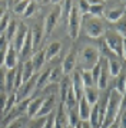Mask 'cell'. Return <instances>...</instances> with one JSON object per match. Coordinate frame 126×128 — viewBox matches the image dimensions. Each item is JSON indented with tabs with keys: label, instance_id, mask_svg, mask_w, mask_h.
<instances>
[{
	"label": "cell",
	"instance_id": "6da1fadb",
	"mask_svg": "<svg viewBox=\"0 0 126 128\" xmlns=\"http://www.w3.org/2000/svg\"><path fill=\"white\" fill-rule=\"evenodd\" d=\"M125 105V96H122L116 89H112L108 95V99H106V111H105V118H103V122L100 128H110L113 125L116 120H118V115H119L122 106Z\"/></svg>",
	"mask_w": 126,
	"mask_h": 128
},
{
	"label": "cell",
	"instance_id": "7a4b0ae2",
	"mask_svg": "<svg viewBox=\"0 0 126 128\" xmlns=\"http://www.w3.org/2000/svg\"><path fill=\"white\" fill-rule=\"evenodd\" d=\"M100 60V52L97 48L86 46L82 49L79 55L80 62V70H92Z\"/></svg>",
	"mask_w": 126,
	"mask_h": 128
},
{
	"label": "cell",
	"instance_id": "3957f363",
	"mask_svg": "<svg viewBox=\"0 0 126 128\" xmlns=\"http://www.w3.org/2000/svg\"><path fill=\"white\" fill-rule=\"evenodd\" d=\"M82 20H83V16L77 10L76 2H73L70 13H69V16H67V33L73 40H76L79 38L80 28H82Z\"/></svg>",
	"mask_w": 126,
	"mask_h": 128
},
{
	"label": "cell",
	"instance_id": "277c9868",
	"mask_svg": "<svg viewBox=\"0 0 126 128\" xmlns=\"http://www.w3.org/2000/svg\"><path fill=\"white\" fill-rule=\"evenodd\" d=\"M105 43L108 45V48L113 52L116 58L119 56L122 60L125 59V39L122 36H119L116 32H106Z\"/></svg>",
	"mask_w": 126,
	"mask_h": 128
},
{
	"label": "cell",
	"instance_id": "5b68a950",
	"mask_svg": "<svg viewBox=\"0 0 126 128\" xmlns=\"http://www.w3.org/2000/svg\"><path fill=\"white\" fill-rule=\"evenodd\" d=\"M85 33L92 39H99L105 35V28L100 19L85 18Z\"/></svg>",
	"mask_w": 126,
	"mask_h": 128
},
{
	"label": "cell",
	"instance_id": "8992f818",
	"mask_svg": "<svg viewBox=\"0 0 126 128\" xmlns=\"http://www.w3.org/2000/svg\"><path fill=\"white\" fill-rule=\"evenodd\" d=\"M59 20H60V3L59 4H53L52 10L46 16L45 24H43V33H45V36H50L53 33V30L57 26Z\"/></svg>",
	"mask_w": 126,
	"mask_h": 128
},
{
	"label": "cell",
	"instance_id": "52a82bcc",
	"mask_svg": "<svg viewBox=\"0 0 126 128\" xmlns=\"http://www.w3.org/2000/svg\"><path fill=\"white\" fill-rule=\"evenodd\" d=\"M36 79H37V75H33L27 82H24V84L20 85V88L16 91L17 102H20L23 99L32 98V94H33L34 88H36Z\"/></svg>",
	"mask_w": 126,
	"mask_h": 128
},
{
	"label": "cell",
	"instance_id": "ba28073f",
	"mask_svg": "<svg viewBox=\"0 0 126 128\" xmlns=\"http://www.w3.org/2000/svg\"><path fill=\"white\" fill-rule=\"evenodd\" d=\"M76 64H77V50H76V49H72V50L66 55V58H64L62 66H60V68H62V74L64 76H69L70 72L74 70Z\"/></svg>",
	"mask_w": 126,
	"mask_h": 128
},
{
	"label": "cell",
	"instance_id": "9c48e42d",
	"mask_svg": "<svg viewBox=\"0 0 126 128\" xmlns=\"http://www.w3.org/2000/svg\"><path fill=\"white\" fill-rule=\"evenodd\" d=\"M27 32H29L27 26L23 23V22L17 23L16 35H14V38H13V42H11V45H13V48L16 49L17 53L20 52V49H22L23 43H24V39H26V36H27Z\"/></svg>",
	"mask_w": 126,
	"mask_h": 128
},
{
	"label": "cell",
	"instance_id": "30bf717a",
	"mask_svg": "<svg viewBox=\"0 0 126 128\" xmlns=\"http://www.w3.org/2000/svg\"><path fill=\"white\" fill-rule=\"evenodd\" d=\"M55 108H56V94L53 92L50 95L45 96L43 102H42V106H40V110L36 116H47L50 112L55 111Z\"/></svg>",
	"mask_w": 126,
	"mask_h": 128
},
{
	"label": "cell",
	"instance_id": "8fae6325",
	"mask_svg": "<svg viewBox=\"0 0 126 128\" xmlns=\"http://www.w3.org/2000/svg\"><path fill=\"white\" fill-rule=\"evenodd\" d=\"M17 60H19V53L16 52V49L13 48V45H9L7 50H6V56H4V64L3 66L9 69H14L17 66Z\"/></svg>",
	"mask_w": 126,
	"mask_h": 128
},
{
	"label": "cell",
	"instance_id": "7c38bea8",
	"mask_svg": "<svg viewBox=\"0 0 126 128\" xmlns=\"http://www.w3.org/2000/svg\"><path fill=\"white\" fill-rule=\"evenodd\" d=\"M43 99H45V96H36V98L30 99L27 108H26V116H27L29 120L36 118V115H37V112H39V110H40V106H42Z\"/></svg>",
	"mask_w": 126,
	"mask_h": 128
},
{
	"label": "cell",
	"instance_id": "4fadbf2b",
	"mask_svg": "<svg viewBox=\"0 0 126 128\" xmlns=\"http://www.w3.org/2000/svg\"><path fill=\"white\" fill-rule=\"evenodd\" d=\"M125 16V4H120V6H116V7H112L109 9L105 18L108 22H112V23H118L120 19Z\"/></svg>",
	"mask_w": 126,
	"mask_h": 128
},
{
	"label": "cell",
	"instance_id": "5bb4252c",
	"mask_svg": "<svg viewBox=\"0 0 126 128\" xmlns=\"http://www.w3.org/2000/svg\"><path fill=\"white\" fill-rule=\"evenodd\" d=\"M30 33H32V45H33V52H36V49H39L40 43L43 40V24L37 23L36 26L33 28V30H30Z\"/></svg>",
	"mask_w": 126,
	"mask_h": 128
},
{
	"label": "cell",
	"instance_id": "9a60e30c",
	"mask_svg": "<svg viewBox=\"0 0 126 128\" xmlns=\"http://www.w3.org/2000/svg\"><path fill=\"white\" fill-rule=\"evenodd\" d=\"M72 88H73V92H74V96L77 99V102H79V99L83 96V82L80 79V74L79 72H73V75H72Z\"/></svg>",
	"mask_w": 126,
	"mask_h": 128
},
{
	"label": "cell",
	"instance_id": "2e32d148",
	"mask_svg": "<svg viewBox=\"0 0 126 128\" xmlns=\"http://www.w3.org/2000/svg\"><path fill=\"white\" fill-rule=\"evenodd\" d=\"M30 60H32V65H33V70H34V72H39V70L43 68V65L46 64L45 49H39V50L33 52Z\"/></svg>",
	"mask_w": 126,
	"mask_h": 128
},
{
	"label": "cell",
	"instance_id": "e0dca14e",
	"mask_svg": "<svg viewBox=\"0 0 126 128\" xmlns=\"http://www.w3.org/2000/svg\"><path fill=\"white\" fill-rule=\"evenodd\" d=\"M90 110H92V106L87 104V101L82 96V98L79 99V102H77V115H79L80 121H87V120H89Z\"/></svg>",
	"mask_w": 126,
	"mask_h": 128
},
{
	"label": "cell",
	"instance_id": "ac0fdd59",
	"mask_svg": "<svg viewBox=\"0 0 126 128\" xmlns=\"http://www.w3.org/2000/svg\"><path fill=\"white\" fill-rule=\"evenodd\" d=\"M60 50H62V43L59 40H55L52 42V43H49V46L45 49V58H46V62H49V60H52V59H55L60 53Z\"/></svg>",
	"mask_w": 126,
	"mask_h": 128
},
{
	"label": "cell",
	"instance_id": "d6986e66",
	"mask_svg": "<svg viewBox=\"0 0 126 128\" xmlns=\"http://www.w3.org/2000/svg\"><path fill=\"white\" fill-rule=\"evenodd\" d=\"M105 12V3L103 2H89V13L90 18L100 19Z\"/></svg>",
	"mask_w": 126,
	"mask_h": 128
},
{
	"label": "cell",
	"instance_id": "ffe728a7",
	"mask_svg": "<svg viewBox=\"0 0 126 128\" xmlns=\"http://www.w3.org/2000/svg\"><path fill=\"white\" fill-rule=\"evenodd\" d=\"M14 76H16V68L9 69L4 74V92L7 95L14 92Z\"/></svg>",
	"mask_w": 126,
	"mask_h": 128
},
{
	"label": "cell",
	"instance_id": "44dd1931",
	"mask_svg": "<svg viewBox=\"0 0 126 128\" xmlns=\"http://www.w3.org/2000/svg\"><path fill=\"white\" fill-rule=\"evenodd\" d=\"M108 74L110 76H119L122 74V62L118 60V58H113V59H108Z\"/></svg>",
	"mask_w": 126,
	"mask_h": 128
},
{
	"label": "cell",
	"instance_id": "7402d4cb",
	"mask_svg": "<svg viewBox=\"0 0 126 128\" xmlns=\"http://www.w3.org/2000/svg\"><path fill=\"white\" fill-rule=\"evenodd\" d=\"M6 3H7L9 9H10L14 14H22V16H23V13H24V10H26V7H27V4H29L27 0H20V2H6Z\"/></svg>",
	"mask_w": 126,
	"mask_h": 128
},
{
	"label": "cell",
	"instance_id": "603a6c76",
	"mask_svg": "<svg viewBox=\"0 0 126 128\" xmlns=\"http://www.w3.org/2000/svg\"><path fill=\"white\" fill-rule=\"evenodd\" d=\"M108 78H109L108 65L105 62V65L102 64V66H100V74H99V78H97V82H96L99 89H106V86H108Z\"/></svg>",
	"mask_w": 126,
	"mask_h": 128
},
{
	"label": "cell",
	"instance_id": "cb8c5ba5",
	"mask_svg": "<svg viewBox=\"0 0 126 128\" xmlns=\"http://www.w3.org/2000/svg\"><path fill=\"white\" fill-rule=\"evenodd\" d=\"M49 78H50V69H47V70H45V72H42L40 75H37L34 91H42V89H45V88L49 85Z\"/></svg>",
	"mask_w": 126,
	"mask_h": 128
},
{
	"label": "cell",
	"instance_id": "d4e9b609",
	"mask_svg": "<svg viewBox=\"0 0 126 128\" xmlns=\"http://www.w3.org/2000/svg\"><path fill=\"white\" fill-rule=\"evenodd\" d=\"M34 75V70H33V65H32V60L29 59L26 62H22V84L27 82L32 76Z\"/></svg>",
	"mask_w": 126,
	"mask_h": 128
},
{
	"label": "cell",
	"instance_id": "484cf974",
	"mask_svg": "<svg viewBox=\"0 0 126 128\" xmlns=\"http://www.w3.org/2000/svg\"><path fill=\"white\" fill-rule=\"evenodd\" d=\"M83 98L92 106V105H95L96 102H99V92H97L95 88H85L83 89Z\"/></svg>",
	"mask_w": 126,
	"mask_h": 128
},
{
	"label": "cell",
	"instance_id": "4316f807",
	"mask_svg": "<svg viewBox=\"0 0 126 128\" xmlns=\"http://www.w3.org/2000/svg\"><path fill=\"white\" fill-rule=\"evenodd\" d=\"M17 23H19V22H16V20H13V19H11L10 23H9V26L6 28L4 33H3V35H4V38H6V40L9 42V45H11V42H13V38H14V35H16Z\"/></svg>",
	"mask_w": 126,
	"mask_h": 128
},
{
	"label": "cell",
	"instance_id": "83f0119b",
	"mask_svg": "<svg viewBox=\"0 0 126 128\" xmlns=\"http://www.w3.org/2000/svg\"><path fill=\"white\" fill-rule=\"evenodd\" d=\"M66 114H67V125L70 128H74L80 122L79 115H77V110H76V108H73V110H67L66 111Z\"/></svg>",
	"mask_w": 126,
	"mask_h": 128
},
{
	"label": "cell",
	"instance_id": "f1b7e54d",
	"mask_svg": "<svg viewBox=\"0 0 126 128\" xmlns=\"http://www.w3.org/2000/svg\"><path fill=\"white\" fill-rule=\"evenodd\" d=\"M79 74H80V79L83 82V86L85 88H93L95 86V82H93L90 70H80Z\"/></svg>",
	"mask_w": 126,
	"mask_h": 128
},
{
	"label": "cell",
	"instance_id": "f546056e",
	"mask_svg": "<svg viewBox=\"0 0 126 128\" xmlns=\"http://www.w3.org/2000/svg\"><path fill=\"white\" fill-rule=\"evenodd\" d=\"M17 104V96H16V92H11L7 95V99H6V105H4V111H3V115H6L9 111Z\"/></svg>",
	"mask_w": 126,
	"mask_h": 128
},
{
	"label": "cell",
	"instance_id": "4dcf8cb0",
	"mask_svg": "<svg viewBox=\"0 0 126 128\" xmlns=\"http://www.w3.org/2000/svg\"><path fill=\"white\" fill-rule=\"evenodd\" d=\"M45 121H46V116H36L33 120H30L23 128H43Z\"/></svg>",
	"mask_w": 126,
	"mask_h": 128
},
{
	"label": "cell",
	"instance_id": "1f68e13d",
	"mask_svg": "<svg viewBox=\"0 0 126 128\" xmlns=\"http://www.w3.org/2000/svg\"><path fill=\"white\" fill-rule=\"evenodd\" d=\"M62 68L60 66H56V68H53L50 69V78H49V84H56V82L60 81V78H62Z\"/></svg>",
	"mask_w": 126,
	"mask_h": 128
},
{
	"label": "cell",
	"instance_id": "d6a6232c",
	"mask_svg": "<svg viewBox=\"0 0 126 128\" xmlns=\"http://www.w3.org/2000/svg\"><path fill=\"white\" fill-rule=\"evenodd\" d=\"M126 79H125V74H120L119 75V81H118V84H116V86H115V89L118 91V92L123 96L126 92Z\"/></svg>",
	"mask_w": 126,
	"mask_h": 128
},
{
	"label": "cell",
	"instance_id": "836d02e7",
	"mask_svg": "<svg viewBox=\"0 0 126 128\" xmlns=\"http://www.w3.org/2000/svg\"><path fill=\"white\" fill-rule=\"evenodd\" d=\"M36 10H37V2H29V4H27V7H26L24 13H23V16L26 19L32 18L34 13H36Z\"/></svg>",
	"mask_w": 126,
	"mask_h": 128
},
{
	"label": "cell",
	"instance_id": "e575fe53",
	"mask_svg": "<svg viewBox=\"0 0 126 128\" xmlns=\"http://www.w3.org/2000/svg\"><path fill=\"white\" fill-rule=\"evenodd\" d=\"M76 6H77V10L80 12L82 16H85L89 13V2L87 0H80V2H76Z\"/></svg>",
	"mask_w": 126,
	"mask_h": 128
},
{
	"label": "cell",
	"instance_id": "d590c367",
	"mask_svg": "<svg viewBox=\"0 0 126 128\" xmlns=\"http://www.w3.org/2000/svg\"><path fill=\"white\" fill-rule=\"evenodd\" d=\"M10 20H11L10 14H9V13H4V16L1 18V20H0V35L4 33L6 28L9 26V23H10Z\"/></svg>",
	"mask_w": 126,
	"mask_h": 128
},
{
	"label": "cell",
	"instance_id": "8d00e7d4",
	"mask_svg": "<svg viewBox=\"0 0 126 128\" xmlns=\"http://www.w3.org/2000/svg\"><path fill=\"white\" fill-rule=\"evenodd\" d=\"M116 33L125 39V36H126V32H125V16L119 20V23H116Z\"/></svg>",
	"mask_w": 126,
	"mask_h": 128
},
{
	"label": "cell",
	"instance_id": "74e56055",
	"mask_svg": "<svg viewBox=\"0 0 126 128\" xmlns=\"http://www.w3.org/2000/svg\"><path fill=\"white\" fill-rule=\"evenodd\" d=\"M23 127H24V120H23V116L9 122L7 125H4V128H23Z\"/></svg>",
	"mask_w": 126,
	"mask_h": 128
},
{
	"label": "cell",
	"instance_id": "f35d334b",
	"mask_svg": "<svg viewBox=\"0 0 126 128\" xmlns=\"http://www.w3.org/2000/svg\"><path fill=\"white\" fill-rule=\"evenodd\" d=\"M9 48V42L6 40L4 35H0V50H6Z\"/></svg>",
	"mask_w": 126,
	"mask_h": 128
},
{
	"label": "cell",
	"instance_id": "ab89813d",
	"mask_svg": "<svg viewBox=\"0 0 126 128\" xmlns=\"http://www.w3.org/2000/svg\"><path fill=\"white\" fill-rule=\"evenodd\" d=\"M4 74L6 72H3L0 69V94L4 92Z\"/></svg>",
	"mask_w": 126,
	"mask_h": 128
},
{
	"label": "cell",
	"instance_id": "60d3db41",
	"mask_svg": "<svg viewBox=\"0 0 126 128\" xmlns=\"http://www.w3.org/2000/svg\"><path fill=\"white\" fill-rule=\"evenodd\" d=\"M80 128H92L87 121H80Z\"/></svg>",
	"mask_w": 126,
	"mask_h": 128
},
{
	"label": "cell",
	"instance_id": "b9f144b4",
	"mask_svg": "<svg viewBox=\"0 0 126 128\" xmlns=\"http://www.w3.org/2000/svg\"><path fill=\"white\" fill-rule=\"evenodd\" d=\"M4 13H6V9L4 7H0V20H1L3 16H4Z\"/></svg>",
	"mask_w": 126,
	"mask_h": 128
},
{
	"label": "cell",
	"instance_id": "7bdbcfd3",
	"mask_svg": "<svg viewBox=\"0 0 126 128\" xmlns=\"http://www.w3.org/2000/svg\"><path fill=\"white\" fill-rule=\"evenodd\" d=\"M110 128H119V124H118V122H115V124H113Z\"/></svg>",
	"mask_w": 126,
	"mask_h": 128
},
{
	"label": "cell",
	"instance_id": "ee69618b",
	"mask_svg": "<svg viewBox=\"0 0 126 128\" xmlns=\"http://www.w3.org/2000/svg\"><path fill=\"white\" fill-rule=\"evenodd\" d=\"M74 128H80V122H79V124H77V125H76Z\"/></svg>",
	"mask_w": 126,
	"mask_h": 128
}]
</instances>
